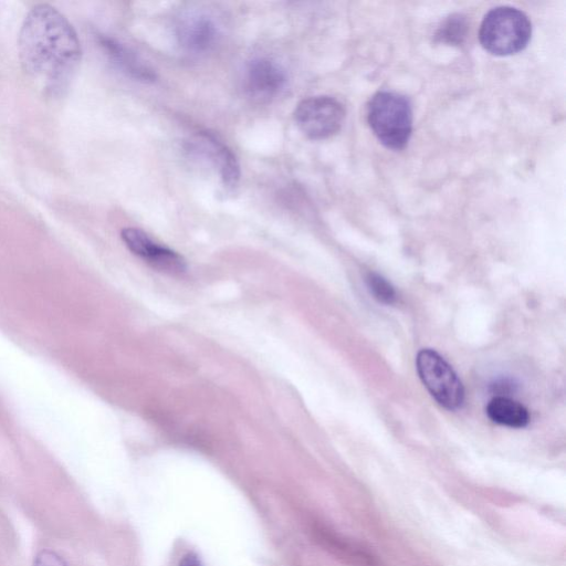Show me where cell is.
I'll return each instance as SVG.
<instances>
[{
  "label": "cell",
  "instance_id": "5b68a950",
  "mask_svg": "<svg viewBox=\"0 0 566 566\" xmlns=\"http://www.w3.org/2000/svg\"><path fill=\"white\" fill-rule=\"evenodd\" d=\"M293 117L306 137L319 140L335 135L340 129L345 119V108L332 96H311L296 105Z\"/></svg>",
  "mask_w": 566,
  "mask_h": 566
},
{
  "label": "cell",
  "instance_id": "4fadbf2b",
  "mask_svg": "<svg viewBox=\"0 0 566 566\" xmlns=\"http://www.w3.org/2000/svg\"><path fill=\"white\" fill-rule=\"evenodd\" d=\"M366 284L373 296L380 303L390 305L397 301V292L389 281L378 273L369 272Z\"/></svg>",
  "mask_w": 566,
  "mask_h": 566
},
{
  "label": "cell",
  "instance_id": "ba28073f",
  "mask_svg": "<svg viewBox=\"0 0 566 566\" xmlns=\"http://www.w3.org/2000/svg\"><path fill=\"white\" fill-rule=\"evenodd\" d=\"M192 149L210 161L218 171L227 189L237 187L240 179V166L232 150L209 133H200L191 142Z\"/></svg>",
  "mask_w": 566,
  "mask_h": 566
},
{
  "label": "cell",
  "instance_id": "277c9868",
  "mask_svg": "<svg viewBox=\"0 0 566 566\" xmlns=\"http://www.w3.org/2000/svg\"><path fill=\"white\" fill-rule=\"evenodd\" d=\"M416 368L423 386L439 405L458 410L464 402V388L453 368L436 350L423 348L416 357Z\"/></svg>",
  "mask_w": 566,
  "mask_h": 566
},
{
  "label": "cell",
  "instance_id": "30bf717a",
  "mask_svg": "<svg viewBox=\"0 0 566 566\" xmlns=\"http://www.w3.org/2000/svg\"><path fill=\"white\" fill-rule=\"evenodd\" d=\"M101 44L114 63L127 75L144 83L155 82V70L125 44L112 38H102Z\"/></svg>",
  "mask_w": 566,
  "mask_h": 566
},
{
  "label": "cell",
  "instance_id": "9a60e30c",
  "mask_svg": "<svg viewBox=\"0 0 566 566\" xmlns=\"http://www.w3.org/2000/svg\"><path fill=\"white\" fill-rule=\"evenodd\" d=\"M177 566H205V565L197 553L189 551L180 557Z\"/></svg>",
  "mask_w": 566,
  "mask_h": 566
},
{
  "label": "cell",
  "instance_id": "7a4b0ae2",
  "mask_svg": "<svg viewBox=\"0 0 566 566\" xmlns=\"http://www.w3.org/2000/svg\"><path fill=\"white\" fill-rule=\"evenodd\" d=\"M367 120L384 146L401 149L407 145L412 132L410 102L396 92H377L368 103Z\"/></svg>",
  "mask_w": 566,
  "mask_h": 566
},
{
  "label": "cell",
  "instance_id": "6da1fadb",
  "mask_svg": "<svg viewBox=\"0 0 566 566\" xmlns=\"http://www.w3.org/2000/svg\"><path fill=\"white\" fill-rule=\"evenodd\" d=\"M24 71L52 93L65 87L81 59V44L69 20L50 4L35 6L18 40Z\"/></svg>",
  "mask_w": 566,
  "mask_h": 566
},
{
  "label": "cell",
  "instance_id": "52a82bcc",
  "mask_svg": "<svg viewBox=\"0 0 566 566\" xmlns=\"http://www.w3.org/2000/svg\"><path fill=\"white\" fill-rule=\"evenodd\" d=\"M287 84L283 66L270 57L251 60L244 71L243 86L247 94L258 102H270L277 97Z\"/></svg>",
  "mask_w": 566,
  "mask_h": 566
},
{
  "label": "cell",
  "instance_id": "5bb4252c",
  "mask_svg": "<svg viewBox=\"0 0 566 566\" xmlns=\"http://www.w3.org/2000/svg\"><path fill=\"white\" fill-rule=\"evenodd\" d=\"M34 566H67V564L55 552L43 549L36 555Z\"/></svg>",
  "mask_w": 566,
  "mask_h": 566
},
{
  "label": "cell",
  "instance_id": "3957f363",
  "mask_svg": "<svg viewBox=\"0 0 566 566\" xmlns=\"http://www.w3.org/2000/svg\"><path fill=\"white\" fill-rule=\"evenodd\" d=\"M532 24L521 10L501 6L491 9L480 27L482 46L495 55H511L522 51L528 43Z\"/></svg>",
  "mask_w": 566,
  "mask_h": 566
},
{
  "label": "cell",
  "instance_id": "8992f818",
  "mask_svg": "<svg viewBox=\"0 0 566 566\" xmlns=\"http://www.w3.org/2000/svg\"><path fill=\"white\" fill-rule=\"evenodd\" d=\"M120 237L135 255L158 271L179 274L187 268L185 259L179 253L156 242L140 229L125 228Z\"/></svg>",
  "mask_w": 566,
  "mask_h": 566
},
{
  "label": "cell",
  "instance_id": "7c38bea8",
  "mask_svg": "<svg viewBox=\"0 0 566 566\" xmlns=\"http://www.w3.org/2000/svg\"><path fill=\"white\" fill-rule=\"evenodd\" d=\"M468 32V21L463 14L453 13L447 17L438 27L434 38L448 44H461Z\"/></svg>",
  "mask_w": 566,
  "mask_h": 566
},
{
  "label": "cell",
  "instance_id": "8fae6325",
  "mask_svg": "<svg viewBox=\"0 0 566 566\" xmlns=\"http://www.w3.org/2000/svg\"><path fill=\"white\" fill-rule=\"evenodd\" d=\"M485 411L493 422L502 426L523 428L530 422L528 410L522 403L509 397L496 396L492 398Z\"/></svg>",
  "mask_w": 566,
  "mask_h": 566
},
{
  "label": "cell",
  "instance_id": "9c48e42d",
  "mask_svg": "<svg viewBox=\"0 0 566 566\" xmlns=\"http://www.w3.org/2000/svg\"><path fill=\"white\" fill-rule=\"evenodd\" d=\"M218 27L206 14H192L181 20L177 29L178 42L189 53L209 51L217 42Z\"/></svg>",
  "mask_w": 566,
  "mask_h": 566
}]
</instances>
